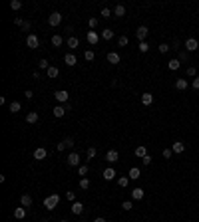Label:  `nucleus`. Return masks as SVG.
Listing matches in <instances>:
<instances>
[{"instance_id":"1","label":"nucleus","mask_w":199,"mask_h":222,"mask_svg":"<svg viewBox=\"0 0 199 222\" xmlns=\"http://www.w3.org/2000/svg\"><path fill=\"white\" fill-rule=\"evenodd\" d=\"M58 202H60V196H58V194H50V196L44 200V206L48 210H54V208L58 206Z\"/></svg>"},{"instance_id":"2","label":"nucleus","mask_w":199,"mask_h":222,"mask_svg":"<svg viewBox=\"0 0 199 222\" xmlns=\"http://www.w3.org/2000/svg\"><path fill=\"white\" fill-rule=\"evenodd\" d=\"M26 46H28L30 50H36V48L40 46V40H38V36H34V34H28V38H26Z\"/></svg>"},{"instance_id":"3","label":"nucleus","mask_w":199,"mask_h":222,"mask_svg":"<svg viewBox=\"0 0 199 222\" xmlns=\"http://www.w3.org/2000/svg\"><path fill=\"white\" fill-rule=\"evenodd\" d=\"M54 97H56V101L58 103H68V91H64V89H58L56 93H54Z\"/></svg>"},{"instance_id":"4","label":"nucleus","mask_w":199,"mask_h":222,"mask_svg":"<svg viewBox=\"0 0 199 222\" xmlns=\"http://www.w3.org/2000/svg\"><path fill=\"white\" fill-rule=\"evenodd\" d=\"M60 22H62V14L60 12H52L50 16H48V24L50 26H58Z\"/></svg>"},{"instance_id":"5","label":"nucleus","mask_w":199,"mask_h":222,"mask_svg":"<svg viewBox=\"0 0 199 222\" xmlns=\"http://www.w3.org/2000/svg\"><path fill=\"white\" fill-rule=\"evenodd\" d=\"M185 48H187V52H195L199 48V42L195 40V38H187V40H185Z\"/></svg>"},{"instance_id":"6","label":"nucleus","mask_w":199,"mask_h":222,"mask_svg":"<svg viewBox=\"0 0 199 222\" xmlns=\"http://www.w3.org/2000/svg\"><path fill=\"white\" fill-rule=\"evenodd\" d=\"M66 163H68L70 167H78V165H80V155H78V153H70L68 159H66Z\"/></svg>"},{"instance_id":"7","label":"nucleus","mask_w":199,"mask_h":222,"mask_svg":"<svg viewBox=\"0 0 199 222\" xmlns=\"http://www.w3.org/2000/svg\"><path fill=\"white\" fill-rule=\"evenodd\" d=\"M46 157H48V151H46L44 147H38V149L34 151V159H36V161H44Z\"/></svg>"},{"instance_id":"8","label":"nucleus","mask_w":199,"mask_h":222,"mask_svg":"<svg viewBox=\"0 0 199 222\" xmlns=\"http://www.w3.org/2000/svg\"><path fill=\"white\" fill-rule=\"evenodd\" d=\"M147 26H139L137 28V32H136V36H137V40L139 42H146V36H147Z\"/></svg>"},{"instance_id":"9","label":"nucleus","mask_w":199,"mask_h":222,"mask_svg":"<svg viewBox=\"0 0 199 222\" xmlns=\"http://www.w3.org/2000/svg\"><path fill=\"white\" fill-rule=\"evenodd\" d=\"M171 151H173V153H177V155L183 153V151H185V143H183V141H175V143L171 145Z\"/></svg>"},{"instance_id":"10","label":"nucleus","mask_w":199,"mask_h":222,"mask_svg":"<svg viewBox=\"0 0 199 222\" xmlns=\"http://www.w3.org/2000/svg\"><path fill=\"white\" fill-rule=\"evenodd\" d=\"M64 64H66V66H76L78 59H76L74 54H66V56H64Z\"/></svg>"},{"instance_id":"11","label":"nucleus","mask_w":199,"mask_h":222,"mask_svg":"<svg viewBox=\"0 0 199 222\" xmlns=\"http://www.w3.org/2000/svg\"><path fill=\"white\" fill-rule=\"evenodd\" d=\"M86 38H88V42H90V44H92V46H94V44H98V40H100V36L96 34L94 30H90L88 34H86Z\"/></svg>"},{"instance_id":"12","label":"nucleus","mask_w":199,"mask_h":222,"mask_svg":"<svg viewBox=\"0 0 199 222\" xmlns=\"http://www.w3.org/2000/svg\"><path fill=\"white\" fill-rule=\"evenodd\" d=\"M106 178V181H112V178H116V169H112V167H107V169L104 171V175H102Z\"/></svg>"},{"instance_id":"13","label":"nucleus","mask_w":199,"mask_h":222,"mask_svg":"<svg viewBox=\"0 0 199 222\" xmlns=\"http://www.w3.org/2000/svg\"><path fill=\"white\" fill-rule=\"evenodd\" d=\"M26 123H30V125L38 123V113H36V111H30L28 115H26Z\"/></svg>"},{"instance_id":"14","label":"nucleus","mask_w":199,"mask_h":222,"mask_svg":"<svg viewBox=\"0 0 199 222\" xmlns=\"http://www.w3.org/2000/svg\"><path fill=\"white\" fill-rule=\"evenodd\" d=\"M117 157H120V155H117V151H114V149H112V151H107V153H106V159H107V163H116V161H117Z\"/></svg>"},{"instance_id":"15","label":"nucleus","mask_w":199,"mask_h":222,"mask_svg":"<svg viewBox=\"0 0 199 222\" xmlns=\"http://www.w3.org/2000/svg\"><path fill=\"white\" fill-rule=\"evenodd\" d=\"M72 212L74 214H82L84 212V204L78 202V200H76V202H72Z\"/></svg>"},{"instance_id":"16","label":"nucleus","mask_w":199,"mask_h":222,"mask_svg":"<svg viewBox=\"0 0 199 222\" xmlns=\"http://www.w3.org/2000/svg\"><path fill=\"white\" fill-rule=\"evenodd\" d=\"M66 44H68V48H72V50H76V48L80 46V40H78V38H74V36H70Z\"/></svg>"},{"instance_id":"17","label":"nucleus","mask_w":199,"mask_h":222,"mask_svg":"<svg viewBox=\"0 0 199 222\" xmlns=\"http://www.w3.org/2000/svg\"><path fill=\"white\" fill-rule=\"evenodd\" d=\"M52 113H54V117H64V113H66V107H62V105H56L52 109Z\"/></svg>"},{"instance_id":"18","label":"nucleus","mask_w":199,"mask_h":222,"mask_svg":"<svg viewBox=\"0 0 199 222\" xmlns=\"http://www.w3.org/2000/svg\"><path fill=\"white\" fill-rule=\"evenodd\" d=\"M175 87L179 89V91L187 89V79H185V78H179V79H177V82H175Z\"/></svg>"},{"instance_id":"19","label":"nucleus","mask_w":199,"mask_h":222,"mask_svg":"<svg viewBox=\"0 0 199 222\" xmlns=\"http://www.w3.org/2000/svg\"><path fill=\"white\" fill-rule=\"evenodd\" d=\"M24 216H26V208H24V206H18V208H16V210H14V218H18V220H22V218H24Z\"/></svg>"},{"instance_id":"20","label":"nucleus","mask_w":199,"mask_h":222,"mask_svg":"<svg viewBox=\"0 0 199 222\" xmlns=\"http://www.w3.org/2000/svg\"><path fill=\"white\" fill-rule=\"evenodd\" d=\"M107 62H110V64H120V54L110 52V54H107Z\"/></svg>"},{"instance_id":"21","label":"nucleus","mask_w":199,"mask_h":222,"mask_svg":"<svg viewBox=\"0 0 199 222\" xmlns=\"http://www.w3.org/2000/svg\"><path fill=\"white\" fill-rule=\"evenodd\" d=\"M142 103H143V105H152V103H153V95H152V93H143V95H142Z\"/></svg>"},{"instance_id":"22","label":"nucleus","mask_w":199,"mask_h":222,"mask_svg":"<svg viewBox=\"0 0 199 222\" xmlns=\"http://www.w3.org/2000/svg\"><path fill=\"white\" fill-rule=\"evenodd\" d=\"M132 198L133 200H142L143 198V191H142V188H133V191H132Z\"/></svg>"},{"instance_id":"23","label":"nucleus","mask_w":199,"mask_h":222,"mask_svg":"<svg viewBox=\"0 0 199 222\" xmlns=\"http://www.w3.org/2000/svg\"><path fill=\"white\" fill-rule=\"evenodd\" d=\"M179 66H181V62H179V59H171V62H167V68L171 69V72L179 69Z\"/></svg>"},{"instance_id":"24","label":"nucleus","mask_w":199,"mask_h":222,"mask_svg":"<svg viewBox=\"0 0 199 222\" xmlns=\"http://www.w3.org/2000/svg\"><path fill=\"white\" fill-rule=\"evenodd\" d=\"M46 73H48V78H52V79H54V78H58V73H60V69H58V68H54V66H50V68H48V72H46Z\"/></svg>"},{"instance_id":"25","label":"nucleus","mask_w":199,"mask_h":222,"mask_svg":"<svg viewBox=\"0 0 199 222\" xmlns=\"http://www.w3.org/2000/svg\"><path fill=\"white\" fill-rule=\"evenodd\" d=\"M20 202H22V206H24V208L32 206V198L28 196V194H22V198H20Z\"/></svg>"},{"instance_id":"26","label":"nucleus","mask_w":199,"mask_h":222,"mask_svg":"<svg viewBox=\"0 0 199 222\" xmlns=\"http://www.w3.org/2000/svg\"><path fill=\"white\" fill-rule=\"evenodd\" d=\"M146 155H147V149L143 147V145H139V147L136 149V157H139V159H143Z\"/></svg>"},{"instance_id":"27","label":"nucleus","mask_w":199,"mask_h":222,"mask_svg":"<svg viewBox=\"0 0 199 222\" xmlns=\"http://www.w3.org/2000/svg\"><path fill=\"white\" fill-rule=\"evenodd\" d=\"M52 44L56 46V48H58V46H62V44H64L62 36H60V34H54V36H52Z\"/></svg>"},{"instance_id":"28","label":"nucleus","mask_w":199,"mask_h":222,"mask_svg":"<svg viewBox=\"0 0 199 222\" xmlns=\"http://www.w3.org/2000/svg\"><path fill=\"white\" fill-rule=\"evenodd\" d=\"M117 185H120L122 188H126L127 185H130V177H120L117 178Z\"/></svg>"},{"instance_id":"29","label":"nucleus","mask_w":199,"mask_h":222,"mask_svg":"<svg viewBox=\"0 0 199 222\" xmlns=\"http://www.w3.org/2000/svg\"><path fill=\"white\" fill-rule=\"evenodd\" d=\"M139 175H142V172H139V169H137V167H133V169H130V178H132V181H136V178H139Z\"/></svg>"},{"instance_id":"30","label":"nucleus","mask_w":199,"mask_h":222,"mask_svg":"<svg viewBox=\"0 0 199 222\" xmlns=\"http://www.w3.org/2000/svg\"><path fill=\"white\" fill-rule=\"evenodd\" d=\"M102 38H104V40H112V38H114V30L106 28L104 32H102Z\"/></svg>"},{"instance_id":"31","label":"nucleus","mask_w":199,"mask_h":222,"mask_svg":"<svg viewBox=\"0 0 199 222\" xmlns=\"http://www.w3.org/2000/svg\"><path fill=\"white\" fill-rule=\"evenodd\" d=\"M114 14H116V16H126V8H123L122 4H117V6L114 8Z\"/></svg>"},{"instance_id":"32","label":"nucleus","mask_w":199,"mask_h":222,"mask_svg":"<svg viewBox=\"0 0 199 222\" xmlns=\"http://www.w3.org/2000/svg\"><path fill=\"white\" fill-rule=\"evenodd\" d=\"M20 107H22V105H20L18 101H12V103H10V111H12V113H18Z\"/></svg>"},{"instance_id":"33","label":"nucleus","mask_w":199,"mask_h":222,"mask_svg":"<svg viewBox=\"0 0 199 222\" xmlns=\"http://www.w3.org/2000/svg\"><path fill=\"white\" fill-rule=\"evenodd\" d=\"M10 8H12V10H20V8H22V2H20V0H12V2H10Z\"/></svg>"},{"instance_id":"34","label":"nucleus","mask_w":199,"mask_h":222,"mask_svg":"<svg viewBox=\"0 0 199 222\" xmlns=\"http://www.w3.org/2000/svg\"><path fill=\"white\" fill-rule=\"evenodd\" d=\"M147 50H149V44H147V42H139V52L146 54Z\"/></svg>"},{"instance_id":"35","label":"nucleus","mask_w":199,"mask_h":222,"mask_svg":"<svg viewBox=\"0 0 199 222\" xmlns=\"http://www.w3.org/2000/svg\"><path fill=\"white\" fill-rule=\"evenodd\" d=\"M127 42H130V38H127V36H120V40H117V44H120V46L123 48V46H127Z\"/></svg>"},{"instance_id":"36","label":"nucleus","mask_w":199,"mask_h":222,"mask_svg":"<svg viewBox=\"0 0 199 222\" xmlns=\"http://www.w3.org/2000/svg\"><path fill=\"white\" fill-rule=\"evenodd\" d=\"M84 58H86V59H88V62H92V59L96 58V54H94L92 50H86V54H84Z\"/></svg>"},{"instance_id":"37","label":"nucleus","mask_w":199,"mask_h":222,"mask_svg":"<svg viewBox=\"0 0 199 222\" xmlns=\"http://www.w3.org/2000/svg\"><path fill=\"white\" fill-rule=\"evenodd\" d=\"M64 143H66V149H72L74 145H76V143H74V139H72V137H66V139H64Z\"/></svg>"},{"instance_id":"38","label":"nucleus","mask_w":199,"mask_h":222,"mask_svg":"<svg viewBox=\"0 0 199 222\" xmlns=\"http://www.w3.org/2000/svg\"><path fill=\"white\" fill-rule=\"evenodd\" d=\"M80 188H84V191H86V188H90V181H88V178H82V181H80Z\"/></svg>"},{"instance_id":"39","label":"nucleus","mask_w":199,"mask_h":222,"mask_svg":"<svg viewBox=\"0 0 199 222\" xmlns=\"http://www.w3.org/2000/svg\"><path fill=\"white\" fill-rule=\"evenodd\" d=\"M38 66H40V69H46V72H48L50 64H48V59H40V64H38Z\"/></svg>"},{"instance_id":"40","label":"nucleus","mask_w":199,"mask_h":222,"mask_svg":"<svg viewBox=\"0 0 199 222\" xmlns=\"http://www.w3.org/2000/svg\"><path fill=\"white\" fill-rule=\"evenodd\" d=\"M96 155H98V151H96L94 147H90V149H88V159H90V161H92V159H94V157H96Z\"/></svg>"},{"instance_id":"41","label":"nucleus","mask_w":199,"mask_h":222,"mask_svg":"<svg viewBox=\"0 0 199 222\" xmlns=\"http://www.w3.org/2000/svg\"><path fill=\"white\" fill-rule=\"evenodd\" d=\"M159 52L161 54H167L169 52V44H165V42H163V44H159Z\"/></svg>"},{"instance_id":"42","label":"nucleus","mask_w":199,"mask_h":222,"mask_svg":"<svg viewBox=\"0 0 199 222\" xmlns=\"http://www.w3.org/2000/svg\"><path fill=\"white\" fill-rule=\"evenodd\" d=\"M88 26H90V30H94L96 26H98V20H96V18H90V20H88Z\"/></svg>"},{"instance_id":"43","label":"nucleus","mask_w":199,"mask_h":222,"mask_svg":"<svg viewBox=\"0 0 199 222\" xmlns=\"http://www.w3.org/2000/svg\"><path fill=\"white\" fill-rule=\"evenodd\" d=\"M122 208H123V210H132V208H133V204L130 202V200H126V202H122Z\"/></svg>"},{"instance_id":"44","label":"nucleus","mask_w":199,"mask_h":222,"mask_svg":"<svg viewBox=\"0 0 199 222\" xmlns=\"http://www.w3.org/2000/svg\"><path fill=\"white\" fill-rule=\"evenodd\" d=\"M66 198L72 200V202H76V194H74V191H68V192H66Z\"/></svg>"},{"instance_id":"45","label":"nucleus","mask_w":199,"mask_h":222,"mask_svg":"<svg viewBox=\"0 0 199 222\" xmlns=\"http://www.w3.org/2000/svg\"><path fill=\"white\" fill-rule=\"evenodd\" d=\"M78 175H88V167H86V165H82V167H80V169H78Z\"/></svg>"},{"instance_id":"46","label":"nucleus","mask_w":199,"mask_h":222,"mask_svg":"<svg viewBox=\"0 0 199 222\" xmlns=\"http://www.w3.org/2000/svg\"><path fill=\"white\" fill-rule=\"evenodd\" d=\"M102 16H104V18H110V16H112V10H110V8H102Z\"/></svg>"},{"instance_id":"47","label":"nucleus","mask_w":199,"mask_h":222,"mask_svg":"<svg viewBox=\"0 0 199 222\" xmlns=\"http://www.w3.org/2000/svg\"><path fill=\"white\" fill-rule=\"evenodd\" d=\"M195 73H197L195 68H187V75H189V78H195Z\"/></svg>"},{"instance_id":"48","label":"nucleus","mask_w":199,"mask_h":222,"mask_svg":"<svg viewBox=\"0 0 199 222\" xmlns=\"http://www.w3.org/2000/svg\"><path fill=\"white\" fill-rule=\"evenodd\" d=\"M177 59H179V62H185V59H187V52H179V58H177Z\"/></svg>"},{"instance_id":"49","label":"nucleus","mask_w":199,"mask_h":222,"mask_svg":"<svg viewBox=\"0 0 199 222\" xmlns=\"http://www.w3.org/2000/svg\"><path fill=\"white\" fill-rule=\"evenodd\" d=\"M30 28H32V24H30V22H26V20H24V24H22V30H24V32H28Z\"/></svg>"},{"instance_id":"50","label":"nucleus","mask_w":199,"mask_h":222,"mask_svg":"<svg viewBox=\"0 0 199 222\" xmlns=\"http://www.w3.org/2000/svg\"><path fill=\"white\" fill-rule=\"evenodd\" d=\"M142 161H143V165H152V157H149V155H146Z\"/></svg>"},{"instance_id":"51","label":"nucleus","mask_w":199,"mask_h":222,"mask_svg":"<svg viewBox=\"0 0 199 222\" xmlns=\"http://www.w3.org/2000/svg\"><path fill=\"white\" fill-rule=\"evenodd\" d=\"M56 149H58V151H60V153H62V151L66 149V143H64V141H62V143H58V147H56Z\"/></svg>"},{"instance_id":"52","label":"nucleus","mask_w":199,"mask_h":222,"mask_svg":"<svg viewBox=\"0 0 199 222\" xmlns=\"http://www.w3.org/2000/svg\"><path fill=\"white\" fill-rule=\"evenodd\" d=\"M163 157H165V159H169V157H171V149H165L163 151Z\"/></svg>"},{"instance_id":"53","label":"nucleus","mask_w":199,"mask_h":222,"mask_svg":"<svg viewBox=\"0 0 199 222\" xmlns=\"http://www.w3.org/2000/svg\"><path fill=\"white\" fill-rule=\"evenodd\" d=\"M193 87H195V89H199V75H197L195 79H193Z\"/></svg>"},{"instance_id":"54","label":"nucleus","mask_w":199,"mask_h":222,"mask_svg":"<svg viewBox=\"0 0 199 222\" xmlns=\"http://www.w3.org/2000/svg\"><path fill=\"white\" fill-rule=\"evenodd\" d=\"M14 22H16V26H22V24H24V20H22V18H16Z\"/></svg>"},{"instance_id":"55","label":"nucleus","mask_w":199,"mask_h":222,"mask_svg":"<svg viewBox=\"0 0 199 222\" xmlns=\"http://www.w3.org/2000/svg\"><path fill=\"white\" fill-rule=\"evenodd\" d=\"M24 95H26V97H28V99H30V97H32V95H34V93H32V91H30V89H26V91H24Z\"/></svg>"},{"instance_id":"56","label":"nucleus","mask_w":199,"mask_h":222,"mask_svg":"<svg viewBox=\"0 0 199 222\" xmlns=\"http://www.w3.org/2000/svg\"><path fill=\"white\" fill-rule=\"evenodd\" d=\"M94 222H106V218H102V216H98V218H96Z\"/></svg>"},{"instance_id":"57","label":"nucleus","mask_w":199,"mask_h":222,"mask_svg":"<svg viewBox=\"0 0 199 222\" xmlns=\"http://www.w3.org/2000/svg\"><path fill=\"white\" fill-rule=\"evenodd\" d=\"M60 222H66V220H60Z\"/></svg>"}]
</instances>
